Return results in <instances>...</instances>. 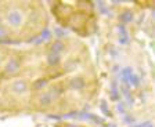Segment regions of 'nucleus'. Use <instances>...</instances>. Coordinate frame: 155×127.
<instances>
[{"label":"nucleus","instance_id":"nucleus-6","mask_svg":"<svg viewBox=\"0 0 155 127\" xmlns=\"http://www.w3.org/2000/svg\"><path fill=\"white\" fill-rule=\"evenodd\" d=\"M60 61V58H58V56L57 54H54V52H51L50 56H48V62L51 64V65H55L57 62Z\"/></svg>","mask_w":155,"mask_h":127},{"label":"nucleus","instance_id":"nucleus-3","mask_svg":"<svg viewBox=\"0 0 155 127\" xmlns=\"http://www.w3.org/2000/svg\"><path fill=\"white\" fill-rule=\"evenodd\" d=\"M13 90H15L17 93H24L26 90V83L25 81H17V83H14Z\"/></svg>","mask_w":155,"mask_h":127},{"label":"nucleus","instance_id":"nucleus-9","mask_svg":"<svg viewBox=\"0 0 155 127\" xmlns=\"http://www.w3.org/2000/svg\"><path fill=\"white\" fill-rule=\"evenodd\" d=\"M6 35H7V30L4 29V28H2V26H0V37H4Z\"/></svg>","mask_w":155,"mask_h":127},{"label":"nucleus","instance_id":"nucleus-2","mask_svg":"<svg viewBox=\"0 0 155 127\" xmlns=\"http://www.w3.org/2000/svg\"><path fill=\"white\" fill-rule=\"evenodd\" d=\"M8 21H10V24H13V25H18V24L21 22V15H19V13H17V11L10 13L8 14Z\"/></svg>","mask_w":155,"mask_h":127},{"label":"nucleus","instance_id":"nucleus-5","mask_svg":"<svg viewBox=\"0 0 155 127\" xmlns=\"http://www.w3.org/2000/svg\"><path fill=\"white\" fill-rule=\"evenodd\" d=\"M71 84H72V87H75V88H81V87H83V80H82V79H74V80L71 81Z\"/></svg>","mask_w":155,"mask_h":127},{"label":"nucleus","instance_id":"nucleus-8","mask_svg":"<svg viewBox=\"0 0 155 127\" xmlns=\"http://www.w3.org/2000/svg\"><path fill=\"white\" fill-rule=\"evenodd\" d=\"M122 20L123 21H130V20H132V14H129V13L123 14V15H122Z\"/></svg>","mask_w":155,"mask_h":127},{"label":"nucleus","instance_id":"nucleus-4","mask_svg":"<svg viewBox=\"0 0 155 127\" xmlns=\"http://www.w3.org/2000/svg\"><path fill=\"white\" fill-rule=\"evenodd\" d=\"M51 100H53V94H51V93H46V94L40 98V102H42V105H48L50 102H51Z\"/></svg>","mask_w":155,"mask_h":127},{"label":"nucleus","instance_id":"nucleus-1","mask_svg":"<svg viewBox=\"0 0 155 127\" xmlns=\"http://www.w3.org/2000/svg\"><path fill=\"white\" fill-rule=\"evenodd\" d=\"M18 69H19V62L17 61V59H11L6 66V71L8 72V73H15Z\"/></svg>","mask_w":155,"mask_h":127},{"label":"nucleus","instance_id":"nucleus-7","mask_svg":"<svg viewBox=\"0 0 155 127\" xmlns=\"http://www.w3.org/2000/svg\"><path fill=\"white\" fill-rule=\"evenodd\" d=\"M64 49V46H62V43H54L51 47V51L54 52V54H57L58 51H61V50Z\"/></svg>","mask_w":155,"mask_h":127}]
</instances>
